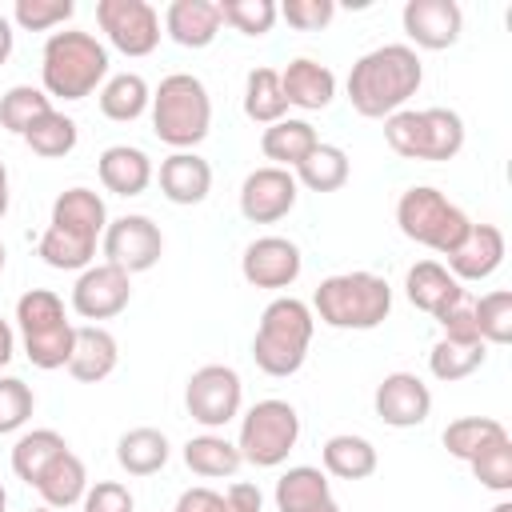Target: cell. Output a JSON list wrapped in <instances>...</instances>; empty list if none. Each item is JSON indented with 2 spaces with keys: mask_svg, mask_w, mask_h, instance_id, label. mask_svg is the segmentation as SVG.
<instances>
[{
  "mask_svg": "<svg viewBox=\"0 0 512 512\" xmlns=\"http://www.w3.org/2000/svg\"><path fill=\"white\" fill-rule=\"evenodd\" d=\"M44 112H52V96L44 88H32V84H16L0 96V124L16 136H24Z\"/></svg>",
  "mask_w": 512,
  "mask_h": 512,
  "instance_id": "39",
  "label": "cell"
},
{
  "mask_svg": "<svg viewBox=\"0 0 512 512\" xmlns=\"http://www.w3.org/2000/svg\"><path fill=\"white\" fill-rule=\"evenodd\" d=\"M312 312L328 328L368 332V328H380L388 320L392 288L376 272H336V276L320 280V288L312 292Z\"/></svg>",
  "mask_w": 512,
  "mask_h": 512,
  "instance_id": "5",
  "label": "cell"
},
{
  "mask_svg": "<svg viewBox=\"0 0 512 512\" xmlns=\"http://www.w3.org/2000/svg\"><path fill=\"white\" fill-rule=\"evenodd\" d=\"M216 8H220V24L244 32V36H264V32H272V24H276V16H280L272 0H220Z\"/></svg>",
  "mask_w": 512,
  "mask_h": 512,
  "instance_id": "42",
  "label": "cell"
},
{
  "mask_svg": "<svg viewBox=\"0 0 512 512\" xmlns=\"http://www.w3.org/2000/svg\"><path fill=\"white\" fill-rule=\"evenodd\" d=\"M488 512H512V500H500V504H492Z\"/></svg>",
  "mask_w": 512,
  "mask_h": 512,
  "instance_id": "52",
  "label": "cell"
},
{
  "mask_svg": "<svg viewBox=\"0 0 512 512\" xmlns=\"http://www.w3.org/2000/svg\"><path fill=\"white\" fill-rule=\"evenodd\" d=\"M16 328H20V344L24 356L52 372L64 368L72 356V340H76V324L64 316V300L48 288H28L16 300Z\"/></svg>",
  "mask_w": 512,
  "mask_h": 512,
  "instance_id": "7",
  "label": "cell"
},
{
  "mask_svg": "<svg viewBox=\"0 0 512 512\" xmlns=\"http://www.w3.org/2000/svg\"><path fill=\"white\" fill-rule=\"evenodd\" d=\"M4 212H8V168L0 160V220H4Z\"/></svg>",
  "mask_w": 512,
  "mask_h": 512,
  "instance_id": "51",
  "label": "cell"
},
{
  "mask_svg": "<svg viewBox=\"0 0 512 512\" xmlns=\"http://www.w3.org/2000/svg\"><path fill=\"white\" fill-rule=\"evenodd\" d=\"M152 132L160 144L176 148V152H192L208 128H212V100L200 76L192 72H172L160 80V88L152 92Z\"/></svg>",
  "mask_w": 512,
  "mask_h": 512,
  "instance_id": "6",
  "label": "cell"
},
{
  "mask_svg": "<svg viewBox=\"0 0 512 512\" xmlns=\"http://www.w3.org/2000/svg\"><path fill=\"white\" fill-rule=\"evenodd\" d=\"M184 464L204 480H220V476H236L244 460H240V448L228 436L204 432V436H192L184 444Z\"/></svg>",
  "mask_w": 512,
  "mask_h": 512,
  "instance_id": "32",
  "label": "cell"
},
{
  "mask_svg": "<svg viewBox=\"0 0 512 512\" xmlns=\"http://www.w3.org/2000/svg\"><path fill=\"white\" fill-rule=\"evenodd\" d=\"M280 88H284V100L288 108H304V112H320L332 104L336 96V72L312 56H296L284 64L280 72Z\"/></svg>",
  "mask_w": 512,
  "mask_h": 512,
  "instance_id": "21",
  "label": "cell"
},
{
  "mask_svg": "<svg viewBox=\"0 0 512 512\" xmlns=\"http://www.w3.org/2000/svg\"><path fill=\"white\" fill-rule=\"evenodd\" d=\"M0 512H8V492H4V484H0Z\"/></svg>",
  "mask_w": 512,
  "mask_h": 512,
  "instance_id": "53",
  "label": "cell"
},
{
  "mask_svg": "<svg viewBox=\"0 0 512 512\" xmlns=\"http://www.w3.org/2000/svg\"><path fill=\"white\" fill-rule=\"evenodd\" d=\"M84 512H136V500L132 492L120 484V480H100L84 492Z\"/></svg>",
  "mask_w": 512,
  "mask_h": 512,
  "instance_id": "47",
  "label": "cell"
},
{
  "mask_svg": "<svg viewBox=\"0 0 512 512\" xmlns=\"http://www.w3.org/2000/svg\"><path fill=\"white\" fill-rule=\"evenodd\" d=\"M32 488L40 492L44 508L64 512V508H72V504L84 500V492H88V468H84V460H80L72 448H64V452L40 472V480H36Z\"/></svg>",
  "mask_w": 512,
  "mask_h": 512,
  "instance_id": "27",
  "label": "cell"
},
{
  "mask_svg": "<svg viewBox=\"0 0 512 512\" xmlns=\"http://www.w3.org/2000/svg\"><path fill=\"white\" fill-rule=\"evenodd\" d=\"M72 12H76L72 0H16L12 4V20L24 32H48V28L72 20Z\"/></svg>",
  "mask_w": 512,
  "mask_h": 512,
  "instance_id": "45",
  "label": "cell"
},
{
  "mask_svg": "<svg viewBox=\"0 0 512 512\" xmlns=\"http://www.w3.org/2000/svg\"><path fill=\"white\" fill-rule=\"evenodd\" d=\"M164 32L180 48H208L220 32L216 0H172L168 12H164Z\"/></svg>",
  "mask_w": 512,
  "mask_h": 512,
  "instance_id": "26",
  "label": "cell"
},
{
  "mask_svg": "<svg viewBox=\"0 0 512 512\" xmlns=\"http://www.w3.org/2000/svg\"><path fill=\"white\" fill-rule=\"evenodd\" d=\"M276 12H280L292 28H300V32H320V28L336 16V4H332V0H284Z\"/></svg>",
  "mask_w": 512,
  "mask_h": 512,
  "instance_id": "46",
  "label": "cell"
},
{
  "mask_svg": "<svg viewBox=\"0 0 512 512\" xmlns=\"http://www.w3.org/2000/svg\"><path fill=\"white\" fill-rule=\"evenodd\" d=\"M0 272H4V240H0Z\"/></svg>",
  "mask_w": 512,
  "mask_h": 512,
  "instance_id": "54",
  "label": "cell"
},
{
  "mask_svg": "<svg viewBox=\"0 0 512 512\" xmlns=\"http://www.w3.org/2000/svg\"><path fill=\"white\" fill-rule=\"evenodd\" d=\"M296 184L312 192H336L348 184V152L336 144H316L300 164H296Z\"/></svg>",
  "mask_w": 512,
  "mask_h": 512,
  "instance_id": "36",
  "label": "cell"
},
{
  "mask_svg": "<svg viewBox=\"0 0 512 512\" xmlns=\"http://www.w3.org/2000/svg\"><path fill=\"white\" fill-rule=\"evenodd\" d=\"M488 344H460V340H436L432 344V352H428V368H432V376L436 380H444V384H452V380H464V376H472L480 364H484V352Z\"/></svg>",
  "mask_w": 512,
  "mask_h": 512,
  "instance_id": "40",
  "label": "cell"
},
{
  "mask_svg": "<svg viewBox=\"0 0 512 512\" xmlns=\"http://www.w3.org/2000/svg\"><path fill=\"white\" fill-rule=\"evenodd\" d=\"M276 512H340L324 468L296 464L276 480Z\"/></svg>",
  "mask_w": 512,
  "mask_h": 512,
  "instance_id": "23",
  "label": "cell"
},
{
  "mask_svg": "<svg viewBox=\"0 0 512 512\" xmlns=\"http://www.w3.org/2000/svg\"><path fill=\"white\" fill-rule=\"evenodd\" d=\"M472 316H476V332L484 344L512 340V292H504V288L484 292L480 300H472Z\"/></svg>",
  "mask_w": 512,
  "mask_h": 512,
  "instance_id": "41",
  "label": "cell"
},
{
  "mask_svg": "<svg viewBox=\"0 0 512 512\" xmlns=\"http://www.w3.org/2000/svg\"><path fill=\"white\" fill-rule=\"evenodd\" d=\"M12 352H16V332L8 320H0V368L12 360Z\"/></svg>",
  "mask_w": 512,
  "mask_h": 512,
  "instance_id": "49",
  "label": "cell"
},
{
  "mask_svg": "<svg viewBox=\"0 0 512 512\" xmlns=\"http://www.w3.org/2000/svg\"><path fill=\"white\" fill-rule=\"evenodd\" d=\"M424 84V64L408 44H380L364 52L348 72V100L368 120H388Z\"/></svg>",
  "mask_w": 512,
  "mask_h": 512,
  "instance_id": "1",
  "label": "cell"
},
{
  "mask_svg": "<svg viewBox=\"0 0 512 512\" xmlns=\"http://www.w3.org/2000/svg\"><path fill=\"white\" fill-rule=\"evenodd\" d=\"M372 408L388 428H416L432 412V392L416 372H388L372 392Z\"/></svg>",
  "mask_w": 512,
  "mask_h": 512,
  "instance_id": "17",
  "label": "cell"
},
{
  "mask_svg": "<svg viewBox=\"0 0 512 512\" xmlns=\"http://www.w3.org/2000/svg\"><path fill=\"white\" fill-rule=\"evenodd\" d=\"M76 140H80V132H76V120L72 116H64V112H44L28 132H24V144L36 152V156H44V160H60V156H68L72 148H76Z\"/></svg>",
  "mask_w": 512,
  "mask_h": 512,
  "instance_id": "38",
  "label": "cell"
},
{
  "mask_svg": "<svg viewBox=\"0 0 512 512\" xmlns=\"http://www.w3.org/2000/svg\"><path fill=\"white\" fill-rule=\"evenodd\" d=\"M296 196H300V184L288 168H276V164L252 168L240 184V216L248 224H276L296 208Z\"/></svg>",
  "mask_w": 512,
  "mask_h": 512,
  "instance_id": "14",
  "label": "cell"
},
{
  "mask_svg": "<svg viewBox=\"0 0 512 512\" xmlns=\"http://www.w3.org/2000/svg\"><path fill=\"white\" fill-rule=\"evenodd\" d=\"M160 192L172 204H200L212 192V164L196 152H172L160 160Z\"/></svg>",
  "mask_w": 512,
  "mask_h": 512,
  "instance_id": "25",
  "label": "cell"
},
{
  "mask_svg": "<svg viewBox=\"0 0 512 512\" xmlns=\"http://www.w3.org/2000/svg\"><path fill=\"white\" fill-rule=\"evenodd\" d=\"M100 244H104V264H116L128 276L132 272H148L160 260V252H164V236H160L156 220L152 216H140V212H128L120 220H108Z\"/></svg>",
  "mask_w": 512,
  "mask_h": 512,
  "instance_id": "13",
  "label": "cell"
},
{
  "mask_svg": "<svg viewBox=\"0 0 512 512\" xmlns=\"http://www.w3.org/2000/svg\"><path fill=\"white\" fill-rule=\"evenodd\" d=\"M96 24L124 56H148L160 44V12L148 0H96Z\"/></svg>",
  "mask_w": 512,
  "mask_h": 512,
  "instance_id": "12",
  "label": "cell"
},
{
  "mask_svg": "<svg viewBox=\"0 0 512 512\" xmlns=\"http://www.w3.org/2000/svg\"><path fill=\"white\" fill-rule=\"evenodd\" d=\"M396 224L412 244H424L440 256H448L472 228V220L440 188H428V184H412L408 192H400Z\"/></svg>",
  "mask_w": 512,
  "mask_h": 512,
  "instance_id": "9",
  "label": "cell"
},
{
  "mask_svg": "<svg viewBox=\"0 0 512 512\" xmlns=\"http://www.w3.org/2000/svg\"><path fill=\"white\" fill-rule=\"evenodd\" d=\"M148 104H152V88H148V80L140 72H116L100 88V112L108 120H116V124L140 120L148 112Z\"/></svg>",
  "mask_w": 512,
  "mask_h": 512,
  "instance_id": "30",
  "label": "cell"
},
{
  "mask_svg": "<svg viewBox=\"0 0 512 512\" xmlns=\"http://www.w3.org/2000/svg\"><path fill=\"white\" fill-rule=\"evenodd\" d=\"M108 76V48L80 28L52 32L40 52V80L48 96L60 100H84L96 92V84Z\"/></svg>",
  "mask_w": 512,
  "mask_h": 512,
  "instance_id": "4",
  "label": "cell"
},
{
  "mask_svg": "<svg viewBox=\"0 0 512 512\" xmlns=\"http://www.w3.org/2000/svg\"><path fill=\"white\" fill-rule=\"evenodd\" d=\"M116 360H120V348H116V336L100 324H80L76 328V340H72V356H68V376L80 380V384H100L116 372Z\"/></svg>",
  "mask_w": 512,
  "mask_h": 512,
  "instance_id": "22",
  "label": "cell"
},
{
  "mask_svg": "<svg viewBox=\"0 0 512 512\" xmlns=\"http://www.w3.org/2000/svg\"><path fill=\"white\" fill-rule=\"evenodd\" d=\"M468 468H472V476H476L484 488H492V492H512V436L488 444L480 456L468 460Z\"/></svg>",
  "mask_w": 512,
  "mask_h": 512,
  "instance_id": "43",
  "label": "cell"
},
{
  "mask_svg": "<svg viewBox=\"0 0 512 512\" xmlns=\"http://www.w3.org/2000/svg\"><path fill=\"white\" fill-rule=\"evenodd\" d=\"M504 436H508V428L500 420H492V416H460V420H452L444 428V448H448V456L468 464L472 456H480L488 444H496Z\"/></svg>",
  "mask_w": 512,
  "mask_h": 512,
  "instance_id": "37",
  "label": "cell"
},
{
  "mask_svg": "<svg viewBox=\"0 0 512 512\" xmlns=\"http://www.w3.org/2000/svg\"><path fill=\"white\" fill-rule=\"evenodd\" d=\"M440 328H444V340H460V344H484L480 332H476V316H472V300L464 296L448 316H440Z\"/></svg>",
  "mask_w": 512,
  "mask_h": 512,
  "instance_id": "48",
  "label": "cell"
},
{
  "mask_svg": "<svg viewBox=\"0 0 512 512\" xmlns=\"http://www.w3.org/2000/svg\"><path fill=\"white\" fill-rule=\"evenodd\" d=\"M12 44H16V32H12V20L0 12V64L12 56Z\"/></svg>",
  "mask_w": 512,
  "mask_h": 512,
  "instance_id": "50",
  "label": "cell"
},
{
  "mask_svg": "<svg viewBox=\"0 0 512 512\" xmlns=\"http://www.w3.org/2000/svg\"><path fill=\"white\" fill-rule=\"evenodd\" d=\"M264 496L256 484L236 480L228 492H212V488H184L172 512H260Z\"/></svg>",
  "mask_w": 512,
  "mask_h": 512,
  "instance_id": "33",
  "label": "cell"
},
{
  "mask_svg": "<svg viewBox=\"0 0 512 512\" xmlns=\"http://www.w3.org/2000/svg\"><path fill=\"white\" fill-rule=\"evenodd\" d=\"M104 228H108V208H104L100 192H92L84 184L64 188L52 204V220H48L36 252L48 268L84 272L96 256V244L104 240Z\"/></svg>",
  "mask_w": 512,
  "mask_h": 512,
  "instance_id": "2",
  "label": "cell"
},
{
  "mask_svg": "<svg viewBox=\"0 0 512 512\" xmlns=\"http://www.w3.org/2000/svg\"><path fill=\"white\" fill-rule=\"evenodd\" d=\"M312 332H316V316L304 300L296 296H280L272 300L264 312H260V324H256V340H252V360L264 376H296L304 368V356H308V344H312Z\"/></svg>",
  "mask_w": 512,
  "mask_h": 512,
  "instance_id": "3",
  "label": "cell"
},
{
  "mask_svg": "<svg viewBox=\"0 0 512 512\" xmlns=\"http://www.w3.org/2000/svg\"><path fill=\"white\" fill-rule=\"evenodd\" d=\"M32 408H36L32 388L16 376H0V436L20 432L32 420Z\"/></svg>",
  "mask_w": 512,
  "mask_h": 512,
  "instance_id": "44",
  "label": "cell"
},
{
  "mask_svg": "<svg viewBox=\"0 0 512 512\" xmlns=\"http://www.w3.org/2000/svg\"><path fill=\"white\" fill-rule=\"evenodd\" d=\"M320 460H324V476H336V480H364V476L376 472L372 440L352 436V432L328 436L324 448H320Z\"/></svg>",
  "mask_w": 512,
  "mask_h": 512,
  "instance_id": "29",
  "label": "cell"
},
{
  "mask_svg": "<svg viewBox=\"0 0 512 512\" xmlns=\"http://www.w3.org/2000/svg\"><path fill=\"white\" fill-rule=\"evenodd\" d=\"M96 176L108 192L116 196H140L148 184H152V160L144 148H132V144H112L100 152L96 160Z\"/></svg>",
  "mask_w": 512,
  "mask_h": 512,
  "instance_id": "24",
  "label": "cell"
},
{
  "mask_svg": "<svg viewBox=\"0 0 512 512\" xmlns=\"http://www.w3.org/2000/svg\"><path fill=\"white\" fill-rule=\"evenodd\" d=\"M244 116L252 124H276L288 116V100L276 68H252L244 80Z\"/></svg>",
  "mask_w": 512,
  "mask_h": 512,
  "instance_id": "34",
  "label": "cell"
},
{
  "mask_svg": "<svg viewBox=\"0 0 512 512\" xmlns=\"http://www.w3.org/2000/svg\"><path fill=\"white\" fill-rule=\"evenodd\" d=\"M168 436L160 428H128L116 440V464L128 476H152L168 464Z\"/></svg>",
  "mask_w": 512,
  "mask_h": 512,
  "instance_id": "31",
  "label": "cell"
},
{
  "mask_svg": "<svg viewBox=\"0 0 512 512\" xmlns=\"http://www.w3.org/2000/svg\"><path fill=\"white\" fill-rule=\"evenodd\" d=\"M64 448H68V444H64V436H60L56 428H32V432H24V436L12 444V472H16L24 484H36L40 472H44Z\"/></svg>",
  "mask_w": 512,
  "mask_h": 512,
  "instance_id": "35",
  "label": "cell"
},
{
  "mask_svg": "<svg viewBox=\"0 0 512 512\" xmlns=\"http://www.w3.org/2000/svg\"><path fill=\"white\" fill-rule=\"evenodd\" d=\"M316 144H320L316 128H312L308 120H292V116L268 124L264 136H260V152H264L276 168H296Z\"/></svg>",
  "mask_w": 512,
  "mask_h": 512,
  "instance_id": "28",
  "label": "cell"
},
{
  "mask_svg": "<svg viewBox=\"0 0 512 512\" xmlns=\"http://www.w3.org/2000/svg\"><path fill=\"white\" fill-rule=\"evenodd\" d=\"M304 256L288 236H256L244 256H240V272L252 288H288L300 280Z\"/></svg>",
  "mask_w": 512,
  "mask_h": 512,
  "instance_id": "16",
  "label": "cell"
},
{
  "mask_svg": "<svg viewBox=\"0 0 512 512\" xmlns=\"http://www.w3.org/2000/svg\"><path fill=\"white\" fill-rule=\"evenodd\" d=\"M240 400H244V384H240V372L228 368V364H204V368H196L188 376L184 408L208 432L224 428L228 420H236L240 416Z\"/></svg>",
  "mask_w": 512,
  "mask_h": 512,
  "instance_id": "11",
  "label": "cell"
},
{
  "mask_svg": "<svg viewBox=\"0 0 512 512\" xmlns=\"http://www.w3.org/2000/svg\"><path fill=\"white\" fill-rule=\"evenodd\" d=\"M32 512H56V508H32Z\"/></svg>",
  "mask_w": 512,
  "mask_h": 512,
  "instance_id": "55",
  "label": "cell"
},
{
  "mask_svg": "<svg viewBox=\"0 0 512 512\" xmlns=\"http://www.w3.org/2000/svg\"><path fill=\"white\" fill-rule=\"evenodd\" d=\"M300 440V416L288 400H256L244 416H240V460L256 464V468H276L288 460V452Z\"/></svg>",
  "mask_w": 512,
  "mask_h": 512,
  "instance_id": "10",
  "label": "cell"
},
{
  "mask_svg": "<svg viewBox=\"0 0 512 512\" xmlns=\"http://www.w3.org/2000/svg\"><path fill=\"white\" fill-rule=\"evenodd\" d=\"M504 264V232L496 224H472L468 236L448 252V272L464 280H488Z\"/></svg>",
  "mask_w": 512,
  "mask_h": 512,
  "instance_id": "20",
  "label": "cell"
},
{
  "mask_svg": "<svg viewBox=\"0 0 512 512\" xmlns=\"http://www.w3.org/2000/svg\"><path fill=\"white\" fill-rule=\"evenodd\" d=\"M132 300V276L116 264H88L72 284V308L84 320H112Z\"/></svg>",
  "mask_w": 512,
  "mask_h": 512,
  "instance_id": "15",
  "label": "cell"
},
{
  "mask_svg": "<svg viewBox=\"0 0 512 512\" xmlns=\"http://www.w3.org/2000/svg\"><path fill=\"white\" fill-rule=\"evenodd\" d=\"M404 292H408V300H412V308H420V312H428V316H448L468 292L460 288V280L444 268V264H436V260H416L412 268H408V276H404Z\"/></svg>",
  "mask_w": 512,
  "mask_h": 512,
  "instance_id": "19",
  "label": "cell"
},
{
  "mask_svg": "<svg viewBox=\"0 0 512 512\" xmlns=\"http://www.w3.org/2000/svg\"><path fill=\"white\" fill-rule=\"evenodd\" d=\"M384 140L404 160H452L464 148V120L452 108H400L384 120Z\"/></svg>",
  "mask_w": 512,
  "mask_h": 512,
  "instance_id": "8",
  "label": "cell"
},
{
  "mask_svg": "<svg viewBox=\"0 0 512 512\" xmlns=\"http://www.w3.org/2000/svg\"><path fill=\"white\" fill-rule=\"evenodd\" d=\"M400 24H404V32H408V40L416 48L444 52V48H452L460 40L464 12H460L456 0H408L404 12H400Z\"/></svg>",
  "mask_w": 512,
  "mask_h": 512,
  "instance_id": "18",
  "label": "cell"
}]
</instances>
